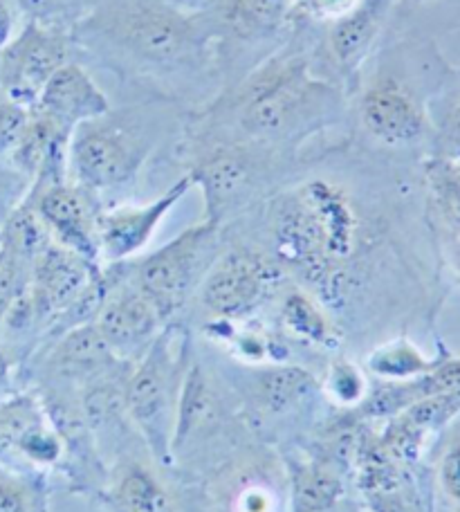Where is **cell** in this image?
<instances>
[{
  "instance_id": "34",
  "label": "cell",
  "mask_w": 460,
  "mask_h": 512,
  "mask_svg": "<svg viewBox=\"0 0 460 512\" xmlns=\"http://www.w3.org/2000/svg\"><path fill=\"white\" fill-rule=\"evenodd\" d=\"M360 0H294V16L310 23L330 25L346 16Z\"/></svg>"
},
{
  "instance_id": "32",
  "label": "cell",
  "mask_w": 460,
  "mask_h": 512,
  "mask_svg": "<svg viewBox=\"0 0 460 512\" xmlns=\"http://www.w3.org/2000/svg\"><path fill=\"white\" fill-rule=\"evenodd\" d=\"M30 113L32 108L16 104L0 93V160H7L9 153L21 142L27 122H30Z\"/></svg>"
},
{
  "instance_id": "9",
  "label": "cell",
  "mask_w": 460,
  "mask_h": 512,
  "mask_svg": "<svg viewBox=\"0 0 460 512\" xmlns=\"http://www.w3.org/2000/svg\"><path fill=\"white\" fill-rule=\"evenodd\" d=\"M72 32L25 21L14 41L0 52V93L34 108L43 88L66 63L77 59Z\"/></svg>"
},
{
  "instance_id": "15",
  "label": "cell",
  "mask_w": 460,
  "mask_h": 512,
  "mask_svg": "<svg viewBox=\"0 0 460 512\" xmlns=\"http://www.w3.org/2000/svg\"><path fill=\"white\" fill-rule=\"evenodd\" d=\"M68 456L59 429L34 393H16L0 402V463L57 468Z\"/></svg>"
},
{
  "instance_id": "22",
  "label": "cell",
  "mask_w": 460,
  "mask_h": 512,
  "mask_svg": "<svg viewBox=\"0 0 460 512\" xmlns=\"http://www.w3.org/2000/svg\"><path fill=\"white\" fill-rule=\"evenodd\" d=\"M207 14L220 39L268 43L294 21V0H218Z\"/></svg>"
},
{
  "instance_id": "29",
  "label": "cell",
  "mask_w": 460,
  "mask_h": 512,
  "mask_svg": "<svg viewBox=\"0 0 460 512\" xmlns=\"http://www.w3.org/2000/svg\"><path fill=\"white\" fill-rule=\"evenodd\" d=\"M97 0H16L25 21L75 32V27L92 12Z\"/></svg>"
},
{
  "instance_id": "12",
  "label": "cell",
  "mask_w": 460,
  "mask_h": 512,
  "mask_svg": "<svg viewBox=\"0 0 460 512\" xmlns=\"http://www.w3.org/2000/svg\"><path fill=\"white\" fill-rule=\"evenodd\" d=\"M104 265H95L79 254L50 243L32 263L30 301L39 333L59 335L72 310L99 277Z\"/></svg>"
},
{
  "instance_id": "18",
  "label": "cell",
  "mask_w": 460,
  "mask_h": 512,
  "mask_svg": "<svg viewBox=\"0 0 460 512\" xmlns=\"http://www.w3.org/2000/svg\"><path fill=\"white\" fill-rule=\"evenodd\" d=\"M460 416V389L438 393L416 402L400 414L382 420L384 427L377 429L375 438L384 454L413 470L425 454L429 441Z\"/></svg>"
},
{
  "instance_id": "11",
  "label": "cell",
  "mask_w": 460,
  "mask_h": 512,
  "mask_svg": "<svg viewBox=\"0 0 460 512\" xmlns=\"http://www.w3.org/2000/svg\"><path fill=\"white\" fill-rule=\"evenodd\" d=\"M27 200L50 232L52 241L79 254L95 265L101 263L99 252V214L101 198L79 187L70 178L52 182H34Z\"/></svg>"
},
{
  "instance_id": "41",
  "label": "cell",
  "mask_w": 460,
  "mask_h": 512,
  "mask_svg": "<svg viewBox=\"0 0 460 512\" xmlns=\"http://www.w3.org/2000/svg\"><path fill=\"white\" fill-rule=\"evenodd\" d=\"M413 5H427V3H434V0H409Z\"/></svg>"
},
{
  "instance_id": "26",
  "label": "cell",
  "mask_w": 460,
  "mask_h": 512,
  "mask_svg": "<svg viewBox=\"0 0 460 512\" xmlns=\"http://www.w3.org/2000/svg\"><path fill=\"white\" fill-rule=\"evenodd\" d=\"M50 243H54L50 232L45 230L39 214L34 212V207L25 196L23 203L9 214L5 225L0 227V250L32 265L36 256Z\"/></svg>"
},
{
  "instance_id": "30",
  "label": "cell",
  "mask_w": 460,
  "mask_h": 512,
  "mask_svg": "<svg viewBox=\"0 0 460 512\" xmlns=\"http://www.w3.org/2000/svg\"><path fill=\"white\" fill-rule=\"evenodd\" d=\"M285 497L276 483L261 470H250L238 483L229 501L232 512H281Z\"/></svg>"
},
{
  "instance_id": "1",
  "label": "cell",
  "mask_w": 460,
  "mask_h": 512,
  "mask_svg": "<svg viewBox=\"0 0 460 512\" xmlns=\"http://www.w3.org/2000/svg\"><path fill=\"white\" fill-rule=\"evenodd\" d=\"M265 241L292 283L335 317L353 306L366 281L377 232L351 191L330 178H306L265 203Z\"/></svg>"
},
{
  "instance_id": "35",
  "label": "cell",
  "mask_w": 460,
  "mask_h": 512,
  "mask_svg": "<svg viewBox=\"0 0 460 512\" xmlns=\"http://www.w3.org/2000/svg\"><path fill=\"white\" fill-rule=\"evenodd\" d=\"M438 486L449 504L460 512V438L447 445L438 461Z\"/></svg>"
},
{
  "instance_id": "24",
  "label": "cell",
  "mask_w": 460,
  "mask_h": 512,
  "mask_svg": "<svg viewBox=\"0 0 460 512\" xmlns=\"http://www.w3.org/2000/svg\"><path fill=\"white\" fill-rule=\"evenodd\" d=\"M101 501L108 512H178L176 499L149 465L122 459L104 479Z\"/></svg>"
},
{
  "instance_id": "10",
  "label": "cell",
  "mask_w": 460,
  "mask_h": 512,
  "mask_svg": "<svg viewBox=\"0 0 460 512\" xmlns=\"http://www.w3.org/2000/svg\"><path fill=\"white\" fill-rule=\"evenodd\" d=\"M104 265H108L110 283L92 324L119 360L135 362L169 324L135 283L131 261Z\"/></svg>"
},
{
  "instance_id": "31",
  "label": "cell",
  "mask_w": 460,
  "mask_h": 512,
  "mask_svg": "<svg viewBox=\"0 0 460 512\" xmlns=\"http://www.w3.org/2000/svg\"><path fill=\"white\" fill-rule=\"evenodd\" d=\"M32 265L0 250V322L9 306L30 286Z\"/></svg>"
},
{
  "instance_id": "37",
  "label": "cell",
  "mask_w": 460,
  "mask_h": 512,
  "mask_svg": "<svg viewBox=\"0 0 460 512\" xmlns=\"http://www.w3.org/2000/svg\"><path fill=\"white\" fill-rule=\"evenodd\" d=\"M160 3L171 7L173 12L182 16H202L211 12L218 0H160Z\"/></svg>"
},
{
  "instance_id": "17",
  "label": "cell",
  "mask_w": 460,
  "mask_h": 512,
  "mask_svg": "<svg viewBox=\"0 0 460 512\" xmlns=\"http://www.w3.org/2000/svg\"><path fill=\"white\" fill-rule=\"evenodd\" d=\"M229 418L232 414L220 396L218 384L198 360H193L191 353L180 387L176 427H173V465L180 459H187L191 452L209 450L211 443H218L229 425Z\"/></svg>"
},
{
  "instance_id": "23",
  "label": "cell",
  "mask_w": 460,
  "mask_h": 512,
  "mask_svg": "<svg viewBox=\"0 0 460 512\" xmlns=\"http://www.w3.org/2000/svg\"><path fill=\"white\" fill-rule=\"evenodd\" d=\"M274 304L279 333L283 337H292L301 344L330 353L339 351L344 342L342 326H339L337 317L308 290H303L297 283H288Z\"/></svg>"
},
{
  "instance_id": "27",
  "label": "cell",
  "mask_w": 460,
  "mask_h": 512,
  "mask_svg": "<svg viewBox=\"0 0 460 512\" xmlns=\"http://www.w3.org/2000/svg\"><path fill=\"white\" fill-rule=\"evenodd\" d=\"M48 483L41 474L0 463V512H48Z\"/></svg>"
},
{
  "instance_id": "3",
  "label": "cell",
  "mask_w": 460,
  "mask_h": 512,
  "mask_svg": "<svg viewBox=\"0 0 460 512\" xmlns=\"http://www.w3.org/2000/svg\"><path fill=\"white\" fill-rule=\"evenodd\" d=\"M229 106L236 117L229 137L288 153L342 120L346 90L315 75L306 52L281 50L245 77Z\"/></svg>"
},
{
  "instance_id": "39",
  "label": "cell",
  "mask_w": 460,
  "mask_h": 512,
  "mask_svg": "<svg viewBox=\"0 0 460 512\" xmlns=\"http://www.w3.org/2000/svg\"><path fill=\"white\" fill-rule=\"evenodd\" d=\"M445 133L452 137L454 142H460V97H458V102L452 106V111H449V115H447Z\"/></svg>"
},
{
  "instance_id": "6",
  "label": "cell",
  "mask_w": 460,
  "mask_h": 512,
  "mask_svg": "<svg viewBox=\"0 0 460 512\" xmlns=\"http://www.w3.org/2000/svg\"><path fill=\"white\" fill-rule=\"evenodd\" d=\"M223 230L225 227L202 218L158 250L131 261L135 283L153 301L167 324L176 322L182 310L191 304L202 279L225 250Z\"/></svg>"
},
{
  "instance_id": "36",
  "label": "cell",
  "mask_w": 460,
  "mask_h": 512,
  "mask_svg": "<svg viewBox=\"0 0 460 512\" xmlns=\"http://www.w3.org/2000/svg\"><path fill=\"white\" fill-rule=\"evenodd\" d=\"M25 23L23 12L18 9L16 0H0V52H3L9 43L14 41Z\"/></svg>"
},
{
  "instance_id": "21",
  "label": "cell",
  "mask_w": 460,
  "mask_h": 512,
  "mask_svg": "<svg viewBox=\"0 0 460 512\" xmlns=\"http://www.w3.org/2000/svg\"><path fill=\"white\" fill-rule=\"evenodd\" d=\"M34 108L75 131L77 126L106 115L113 104L88 68L75 59L48 81Z\"/></svg>"
},
{
  "instance_id": "5",
  "label": "cell",
  "mask_w": 460,
  "mask_h": 512,
  "mask_svg": "<svg viewBox=\"0 0 460 512\" xmlns=\"http://www.w3.org/2000/svg\"><path fill=\"white\" fill-rule=\"evenodd\" d=\"M191 353L189 335L176 322L164 326L149 349L131 364L122 384L124 416L164 468L173 465V427Z\"/></svg>"
},
{
  "instance_id": "8",
  "label": "cell",
  "mask_w": 460,
  "mask_h": 512,
  "mask_svg": "<svg viewBox=\"0 0 460 512\" xmlns=\"http://www.w3.org/2000/svg\"><path fill=\"white\" fill-rule=\"evenodd\" d=\"M290 279L272 256L238 243L225 248L196 292L207 322H250L279 297Z\"/></svg>"
},
{
  "instance_id": "7",
  "label": "cell",
  "mask_w": 460,
  "mask_h": 512,
  "mask_svg": "<svg viewBox=\"0 0 460 512\" xmlns=\"http://www.w3.org/2000/svg\"><path fill=\"white\" fill-rule=\"evenodd\" d=\"M281 151L236 140V137H209L191 155L187 176L202 194L205 221L225 227L227 221L245 212L259 198L265 176L272 171Z\"/></svg>"
},
{
  "instance_id": "38",
  "label": "cell",
  "mask_w": 460,
  "mask_h": 512,
  "mask_svg": "<svg viewBox=\"0 0 460 512\" xmlns=\"http://www.w3.org/2000/svg\"><path fill=\"white\" fill-rule=\"evenodd\" d=\"M12 376H14V355L3 342H0V389L9 387Z\"/></svg>"
},
{
  "instance_id": "25",
  "label": "cell",
  "mask_w": 460,
  "mask_h": 512,
  "mask_svg": "<svg viewBox=\"0 0 460 512\" xmlns=\"http://www.w3.org/2000/svg\"><path fill=\"white\" fill-rule=\"evenodd\" d=\"M440 358H429L409 337H395L366 355L364 371L375 382H407L436 369Z\"/></svg>"
},
{
  "instance_id": "4",
  "label": "cell",
  "mask_w": 460,
  "mask_h": 512,
  "mask_svg": "<svg viewBox=\"0 0 460 512\" xmlns=\"http://www.w3.org/2000/svg\"><path fill=\"white\" fill-rule=\"evenodd\" d=\"M173 124L164 108L124 106L77 126L68 144V176L101 198L131 187Z\"/></svg>"
},
{
  "instance_id": "13",
  "label": "cell",
  "mask_w": 460,
  "mask_h": 512,
  "mask_svg": "<svg viewBox=\"0 0 460 512\" xmlns=\"http://www.w3.org/2000/svg\"><path fill=\"white\" fill-rule=\"evenodd\" d=\"M357 120L364 133L389 149H407L431 133V117L416 90L395 75L380 72L357 99Z\"/></svg>"
},
{
  "instance_id": "20",
  "label": "cell",
  "mask_w": 460,
  "mask_h": 512,
  "mask_svg": "<svg viewBox=\"0 0 460 512\" xmlns=\"http://www.w3.org/2000/svg\"><path fill=\"white\" fill-rule=\"evenodd\" d=\"M391 7L393 0H360L346 16L328 25L326 48L346 93L360 81Z\"/></svg>"
},
{
  "instance_id": "19",
  "label": "cell",
  "mask_w": 460,
  "mask_h": 512,
  "mask_svg": "<svg viewBox=\"0 0 460 512\" xmlns=\"http://www.w3.org/2000/svg\"><path fill=\"white\" fill-rule=\"evenodd\" d=\"M133 362L119 360L101 340L95 324H81L54 337L45 360L48 376L66 387L86 389L99 380L124 376Z\"/></svg>"
},
{
  "instance_id": "16",
  "label": "cell",
  "mask_w": 460,
  "mask_h": 512,
  "mask_svg": "<svg viewBox=\"0 0 460 512\" xmlns=\"http://www.w3.org/2000/svg\"><path fill=\"white\" fill-rule=\"evenodd\" d=\"M193 189L187 173L180 176L158 198L142 205L104 207L99 214V252L101 263H124L140 256L153 241L173 209Z\"/></svg>"
},
{
  "instance_id": "28",
  "label": "cell",
  "mask_w": 460,
  "mask_h": 512,
  "mask_svg": "<svg viewBox=\"0 0 460 512\" xmlns=\"http://www.w3.org/2000/svg\"><path fill=\"white\" fill-rule=\"evenodd\" d=\"M368 389H371V380H368V373L357 367L344 355H335L328 364V371L324 380H321V393L333 402L339 411L355 409L362 405V400L368 396Z\"/></svg>"
},
{
  "instance_id": "2",
  "label": "cell",
  "mask_w": 460,
  "mask_h": 512,
  "mask_svg": "<svg viewBox=\"0 0 460 512\" xmlns=\"http://www.w3.org/2000/svg\"><path fill=\"white\" fill-rule=\"evenodd\" d=\"M72 36L119 72L153 81L205 77L220 43L207 14L182 16L160 0H97Z\"/></svg>"
},
{
  "instance_id": "14",
  "label": "cell",
  "mask_w": 460,
  "mask_h": 512,
  "mask_svg": "<svg viewBox=\"0 0 460 512\" xmlns=\"http://www.w3.org/2000/svg\"><path fill=\"white\" fill-rule=\"evenodd\" d=\"M241 405L252 427L276 425L312 407L321 393V380L306 367L290 362L245 367L241 380Z\"/></svg>"
},
{
  "instance_id": "33",
  "label": "cell",
  "mask_w": 460,
  "mask_h": 512,
  "mask_svg": "<svg viewBox=\"0 0 460 512\" xmlns=\"http://www.w3.org/2000/svg\"><path fill=\"white\" fill-rule=\"evenodd\" d=\"M32 182L21 171H16L7 160H0V227L5 225L9 214L23 203L30 194Z\"/></svg>"
},
{
  "instance_id": "40",
  "label": "cell",
  "mask_w": 460,
  "mask_h": 512,
  "mask_svg": "<svg viewBox=\"0 0 460 512\" xmlns=\"http://www.w3.org/2000/svg\"><path fill=\"white\" fill-rule=\"evenodd\" d=\"M317 512H364V510H362V506L357 504V501H355L351 495H348L346 499L339 501V504L330 506V508H326V510H317Z\"/></svg>"
}]
</instances>
